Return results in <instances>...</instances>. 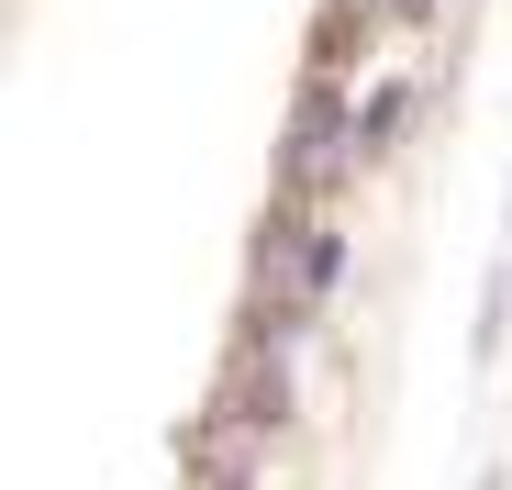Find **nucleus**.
<instances>
[{
  "mask_svg": "<svg viewBox=\"0 0 512 490\" xmlns=\"http://www.w3.org/2000/svg\"><path fill=\"white\" fill-rule=\"evenodd\" d=\"M334 279H346V234L323 212H279L268 245H256V357H290Z\"/></svg>",
  "mask_w": 512,
  "mask_h": 490,
  "instance_id": "obj_1",
  "label": "nucleus"
},
{
  "mask_svg": "<svg viewBox=\"0 0 512 490\" xmlns=\"http://www.w3.org/2000/svg\"><path fill=\"white\" fill-rule=\"evenodd\" d=\"M357 12H368V23H435L446 0H357Z\"/></svg>",
  "mask_w": 512,
  "mask_h": 490,
  "instance_id": "obj_2",
  "label": "nucleus"
},
{
  "mask_svg": "<svg viewBox=\"0 0 512 490\" xmlns=\"http://www.w3.org/2000/svg\"><path fill=\"white\" fill-rule=\"evenodd\" d=\"M201 490H256V479H245V468H212V479H201Z\"/></svg>",
  "mask_w": 512,
  "mask_h": 490,
  "instance_id": "obj_3",
  "label": "nucleus"
}]
</instances>
